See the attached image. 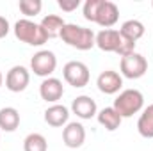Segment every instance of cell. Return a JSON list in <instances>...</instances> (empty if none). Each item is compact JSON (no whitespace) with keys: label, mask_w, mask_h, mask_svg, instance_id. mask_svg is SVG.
<instances>
[{"label":"cell","mask_w":153,"mask_h":151,"mask_svg":"<svg viewBox=\"0 0 153 151\" xmlns=\"http://www.w3.org/2000/svg\"><path fill=\"white\" fill-rule=\"evenodd\" d=\"M137 132L144 139H153V103L143 109V114L137 119Z\"/></svg>","instance_id":"obj_18"},{"label":"cell","mask_w":153,"mask_h":151,"mask_svg":"<svg viewBox=\"0 0 153 151\" xmlns=\"http://www.w3.org/2000/svg\"><path fill=\"white\" fill-rule=\"evenodd\" d=\"M62 142L70 150L80 148L85 142V128H84V124L82 123H76V121L68 123L62 128Z\"/></svg>","instance_id":"obj_10"},{"label":"cell","mask_w":153,"mask_h":151,"mask_svg":"<svg viewBox=\"0 0 153 151\" xmlns=\"http://www.w3.org/2000/svg\"><path fill=\"white\" fill-rule=\"evenodd\" d=\"M14 36L18 41L27 43L30 46H41L48 41V36L45 34V30L41 29V25L29 20V18H22L14 23Z\"/></svg>","instance_id":"obj_3"},{"label":"cell","mask_w":153,"mask_h":151,"mask_svg":"<svg viewBox=\"0 0 153 151\" xmlns=\"http://www.w3.org/2000/svg\"><path fill=\"white\" fill-rule=\"evenodd\" d=\"M20 126V112L14 107L0 109V130L2 132H14Z\"/></svg>","instance_id":"obj_17"},{"label":"cell","mask_w":153,"mask_h":151,"mask_svg":"<svg viewBox=\"0 0 153 151\" xmlns=\"http://www.w3.org/2000/svg\"><path fill=\"white\" fill-rule=\"evenodd\" d=\"M68 119H70V109L61 105V103H53L45 110V123L53 126V128L66 126Z\"/></svg>","instance_id":"obj_14"},{"label":"cell","mask_w":153,"mask_h":151,"mask_svg":"<svg viewBox=\"0 0 153 151\" xmlns=\"http://www.w3.org/2000/svg\"><path fill=\"white\" fill-rule=\"evenodd\" d=\"M57 5L64 13H73L80 7V0H57Z\"/></svg>","instance_id":"obj_24"},{"label":"cell","mask_w":153,"mask_h":151,"mask_svg":"<svg viewBox=\"0 0 153 151\" xmlns=\"http://www.w3.org/2000/svg\"><path fill=\"white\" fill-rule=\"evenodd\" d=\"M112 107L121 117H132L144 109V96L137 89H125L116 96Z\"/></svg>","instance_id":"obj_2"},{"label":"cell","mask_w":153,"mask_h":151,"mask_svg":"<svg viewBox=\"0 0 153 151\" xmlns=\"http://www.w3.org/2000/svg\"><path fill=\"white\" fill-rule=\"evenodd\" d=\"M121 38H123V36H121ZM134 52H135V43L130 41V39H126V38H123L116 53L121 55V57H126V55H130V53H134Z\"/></svg>","instance_id":"obj_23"},{"label":"cell","mask_w":153,"mask_h":151,"mask_svg":"<svg viewBox=\"0 0 153 151\" xmlns=\"http://www.w3.org/2000/svg\"><path fill=\"white\" fill-rule=\"evenodd\" d=\"M18 7H20L22 14H25L27 18H30V16H36V14L41 13L43 2L41 0H20Z\"/></svg>","instance_id":"obj_21"},{"label":"cell","mask_w":153,"mask_h":151,"mask_svg":"<svg viewBox=\"0 0 153 151\" xmlns=\"http://www.w3.org/2000/svg\"><path fill=\"white\" fill-rule=\"evenodd\" d=\"M64 94V85L59 78L55 76H48L41 82L39 85V96L41 100H45L46 103H57Z\"/></svg>","instance_id":"obj_8"},{"label":"cell","mask_w":153,"mask_h":151,"mask_svg":"<svg viewBox=\"0 0 153 151\" xmlns=\"http://www.w3.org/2000/svg\"><path fill=\"white\" fill-rule=\"evenodd\" d=\"M2 84H4V75H2V71H0V87H2Z\"/></svg>","instance_id":"obj_26"},{"label":"cell","mask_w":153,"mask_h":151,"mask_svg":"<svg viewBox=\"0 0 153 151\" xmlns=\"http://www.w3.org/2000/svg\"><path fill=\"white\" fill-rule=\"evenodd\" d=\"M152 7H153V2H152Z\"/></svg>","instance_id":"obj_27"},{"label":"cell","mask_w":153,"mask_h":151,"mask_svg":"<svg viewBox=\"0 0 153 151\" xmlns=\"http://www.w3.org/2000/svg\"><path fill=\"white\" fill-rule=\"evenodd\" d=\"M144 30H146V29H144V23H143V21H139V20H126V21L121 25L119 34H121L123 38L137 43L139 39L144 36Z\"/></svg>","instance_id":"obj_19"},{"label":"cell","mask_w":153,"mask_h":151,"mask_svg":"<svg viewBox=\"0 0 153 151\" xmlns=\"http://www.w3.org/2000/svg\"><path fill=\"white\" fill-rule=\"evenodd\" d=\"M96 119H98V123H100L105 130H109V132L117 130L119 124H121V121H123V117L114 110V107H105V109H102L100 112L96 114Z\"/></svg>","instance_id":"obj_15"},{"label":"cell","mask_w":153,"mask_h":151,"mask_svg":"<svg viewBox=\"0 0 153 151\" xmlns=\"http://www.w3.org/2000/svg\"><path fill=\"white\" fill-rule=\"evenodd\" d=\"M9 30H11V27H9V21H7L4 16H0V39L5 38V36L9 34Z\"/></svg>","instance_id":"obj_25"},{"label":"cell","mask_w":153,"mask_h":151,"mask_svg":"<svg viewBox=\"0 0 153 151\" xmlns=\"http://www.w3.org/2000/svg\"><path fill=\"white\" fill-rule=\"evenodd\" d=\"M96 85H98L100 93H103V94H117L123 87V76L114 70L102 71L96 78Z\"/></svg>","instance_id":"obj_9"},{"label":"cell","mask_w":153,"mask_h":151,"mask_svg":"<svg viewBox=\"0 0 153 151\" xmlns=\"http://www.w3.org/2000/svg\"><path fill=\"white\" fill-rule=\"evenodd\" d=\"M41 29L45 30V34L50 38H59L61 36V30H62V27L66 25V21L59 16V14H46L43 20H41Z\"/></svg>","instance_id":"obj_16"},{"label":"cell","mask_w":153,"mask_h":151,"mask_svg":"<svg viewBox=\"0 0 153 151\" xmlns=\"http://www.w3.org/2000/svg\"><path fill=\"white\" fill-rule=\"evenodd\" d=\"M55 68H57V57L50 50H39L38 53H34L32 59H30V70L34 71V75L38 76L48 78L55 71Z\"/></svg>","instance_id":"obj_6"},{"label":"cell","mask_w":153,"mask_h":151,"mask_svg":"<svg viewBox=\"0 0 153 151\" xmlns=\"http://www.w3.org/2000/svg\"><path fill=\"white\" fill-rule=\"evenodd\" d=\"M117 20H119V9H117V5H116L114 2H111V0H102L94 23H98L103 29H111L112 25L117 23Z\"/></svg>","instance_id":"obj_11"},{"label":"cell","mask_w":153,"mask_h":151,"mask_svg":"<svg viewBox=\"0 0 153 151\" xmlns=\"http://www.w3.org/2000/svg\"><path fill=\"white\" fill-rule=\"evenodd\" d=\"M59 38L62 39L68 46L76 48V50H82V52H87L93 46H96V43H94L96 34L91 29L82 27V25H76V23H66L62 27Z\"/></svg>","instance_id":"obj_1"},{"label":"cell","mask_w":153,"mask_h":151,"mask_svg":"<svg viewBox=\"0 0 153 151\" xmlns=\"http://www.w3.org/2000/svg\"><path fill=\"white\" fill-rule=\"evenodd\" d=\"M119 71H121V76H125V78L137 80V78L146 75V71H148V61H146L144 55L134 52V53H130L126 57H121Z\"/></svg>","instance_id":"obj_4"},{"label":"cell","mask_w":153,"mask_h":151,"mask_svg":"<svg viewBox=\"0 0 153 151\" xmlns=\"http://www.w3.org/2000/svg\"><path fill=\"white\" fill-rule=\"evenodd\" d=\"M100 4H102V0H85V4H84V18L87 21L94 23L98 9H100Z\"/></svg>","instance_id":"obj_22"},{"label":"cell","mask_w":153,"mask_h":151,"mask_svg":"<svg viewBox=\"0 0 153 151\" xmlns=\"http://www.w3.org/2000/svg\"><path fill=\"white\" fill-rule=\"evenodd\" d=\"M30 82V71L25 66H13L5 75V87L11 93H22Z\"/></svg>","instance_id":"obj_7"},{"label":"cell","mask_w":153,"mask_h":151,"mask_svg":"<svg viewBox=\"0 0 153 151\" xmlns=\"http://www.w3.org/2000/svg\"><path fill=\"white\" fill-rule=\"evenodd\" d=\"M121 39L123 38H121L119 30H116V29H103V30H100L96 34L94 43H96V46L102 52H112V53H116L119 44H121Z\"/></svg>","instance_id":"obj_12"},{"label":"cell","mask_w":153,"mask_h":151,"mask_svg":"<svg viewBox=\"0 0 153 151\" xmlns=\"http://www.w3.org/2000/svg\"><path fill=\"white\" fill-rule=\"evenodd\" d=\"M23 151H48V142L41 133H29L23 141Z\"/></svg>","instance_id":"obj_20"},{"label":"cell","mask_w":153,"mask_h":151,"mask_svg":"<svg viewBox=\"0 0 153 151\" xmlns=\"http://www.w3.org/2000/svg\"><path fill=\"white\" fill-rule=\"evenodd\" d=\"M62 76H64V80L71 87L80 89V87H85L89 84V76L91 75H89V68L84 62H80V61H70L62 68Z\"/></svg>","instance_id":"obj_5"},{"label":"cell","mask_w":153,"mask_h":151,"mask_svg":"<svg viewBox=\"0 0 153 151\" xmlns=\"http://www.w3.org/2000/svg\"><path fill=\"white\" fill-rule=\"evenodd\" d=\"M71 112L75 114L76 117L80 119H93L96 114H98V107H96V101L91 98V96H76L71 103Z\"/></svg>","instance_id":"obj_13"}]
</instances>
